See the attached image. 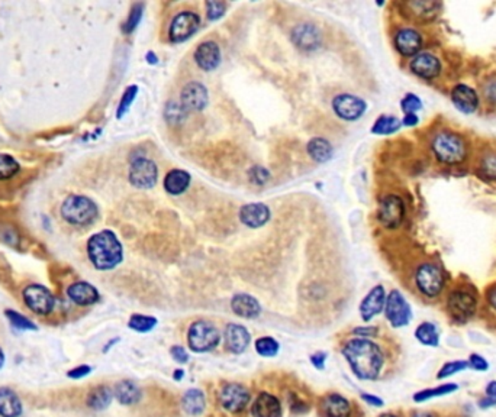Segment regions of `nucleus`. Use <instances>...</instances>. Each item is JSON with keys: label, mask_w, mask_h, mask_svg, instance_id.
Segmentation results:
<instances>
[{"label": "nucleus", "mask_w": 496, "mask_h": 417, "mask_svg": "<svg viewBox=\"0 0 496 417\" xmlns=\"http://www.w3.org/2000/svg\"><path fill=\"white\" fill-rule=\"evenodd\" d=\"M209 96L208 89L199 82L187 83L180 94V105L189 112H201L208 106Z\"/></svg>", "instance_id": "f3484780"}, {"label": "nucleus", "mask_w": 496, "mask_h": 417, "mask_svg": "<svg viewBox=\"0 0 496 417\" xmlns=\"http://www.w3.org/2000/svg\"><path fill=\"white\" fill-rule=\"evenodd\" d=\"M450 98L454 108L463 115H474L481 108L479 93L465 83L455 85L451 89Z\"/></svg>", "instance_id": "4468645a"}, {"label": "nucleus", "mask_w": 496, "mask_h": 417, "mask_svg": "<svg viewBox=\"0 0 496 417\" xmlns=\"http://www.w3.org/2000/svg\"><path fill=\"white\" fill-rule=\"evenodd\" d=\"M325 358H327V353L324 352H320V353H315L311 356V363L315 368H318V370H324L325 368Z\"/></svg>", "instance_id": "13d9d810"}, {"label": "nucleus", "mask_w": 496, "mask_h": 417, "mask_svg": "<svg viewBox=\"0 0 496 417\" xmlns=\"http://www.w3.org/2000/svg\"><path fill=\"white\" fill-rule=\"evenodd\" d=\"M136 93H138V87H136V86H129V87L125 90V93H124V96H122V98H121V103H119L118 112H116V116H118L119 119H121V117L129 110L131 105H132L134 101H135Z\"/></svg>", "instance_id": "de8ad7c7"}, {"label": "nucleus", "mask_w": 496, "mask_h": 417, "mask_svg": "<svg viewBox=\"0 0 496 417\" xmlns=\"http://www.w3.org/2000/svg\"><path fill=\"white\" fill-rule=\"evenodd\" d=\"M395 47L402 57L412 58L423 51L424 38L413 28H402L395 35Z\"/></svg>", "instance_id": "a211bd4d"}, {"label": "nucleus", "mask_w": 496, "mask_h": 417, "mask_svg": "<svg viewBox=\"0 0 496 417\" xmlns=\"http://www.w3.org/2000/svg\"><path fill=\"white\" fill-rule=\"evenodd\" d=\"M221 341V333L218 332V329L206 322V321H199L194 322L187 332V344L189 348L196 352V353H204L215 349L220 345Z\"/></svg>", "instance_id": "0eeeda50"}, {"label": "nucleus", "mask_w": 496, "mask_h": 417, "mask_svg": "<svg viewBox=\"0 0 496 417\" xmlns=\"http://www.w3.org/2000/svg\"><path fill=\"white\" fill-rule=\"evenodd\" d=\"M469 368L478 372H485L489 370V363L481 353H472L469 356Z\"/></svg>", "instance_id": "3c124183"}, {"label": "nucleus", "mask_w": 496, "mask_h": 417, "mask_svg": "<svg viewBox=\"0 0 496 417\" xmlns=\"http://www.w3.org/2000/svg\"><path fill=\"white\" fill-rule=\"evenodd\" d=\"M231 309L236 316L243 317V319H255V317H259L262 313V306L257 302L255 297L246 293H240L232 297Z\"/></svg>", "instance_id": "5701e85b"}, {"label": "nucleus", "mask_w": 496, "mask_h": 417, "mask_svg": "<svg viewBox=\"0 0 496 417\" xmlns=\"http://www.w3.org/2000/svg\"><path fill=\"white\" fill-rule=\"evenodd\" d=\"M483 96L492 105H496V77L490 78L483 86Z\"/></svg>", "instance_id": "603ef678"}, {"label": "nucleus", "mask_w": 496, "mask_h": 417, "mask_svg": "<svg viewBox=\"0 0 496 417\" xmlns=\"http://www.w3.org/2000/svg\"><path fill=\"white\" fill-rule=\"evenodd\" d=\"M22 297L28 309L36 314L44 316V314H50L54 310L55 299L52 293L44 286H39V284L28 286L24 290Z\"/></svg>", "instance_id": "f8f14e48"}, {"label": "nucleus", "mask_w": 496, "mask_h": 417, "mask_svg": "<svg viewBox=\"0 0 496 417\" xmlns=\"http://www.w3.org/2000/svg\"><path fill=\"white\" fill-rule=\"evenodd\" d=\"M250 177H251V180H253L255 184H263V183L267 182L269 171L264 170L263 167H254V168L250 171Z\"/></svg>", "instance_id": "864d4df0"}, {"label": "nucleus", "mask_w": 496, "mask_h": 417, "mask_svg": "<svg viewBox=\"0 0 496 417\" xmlns=\"http://www.w3.org/2000/svg\"><path fill=\"white\" fill-rule=\"evenodd\" d=\"M409 70L416 77L423 78V80L432 82L435 78H439L443 73V64L440 58L435 54L430 51H421L420 54H416L411 58Z\"/></svg>", "instance_id": "9d476101"}, {"label": "nucleus", "mask_w": 496, "mask_h": 417, "mask_svg": "<svg viewBox=\"0 0 496 417\" xmlns=\"http://www.w3.org/2000/svg\"><path fill=\"white\" fill-rule=\"evenodd\" d=\"M158 178V168L146 156L135 158L129 167V182L136 189H151Z\"/></svg>", "instance_id": "9b49d317"}, {"label": "nucleus", "mask_w": 496, "mask_h": 417, "mask_svg": "<svg viewBox=\"0 0 496 417\" xmlns=\"http://www.w3.org/2000/svg\"><path fill=\"white\" fill-rule=\"evenodd\" d=\"M250 332L241 326V325H235V323H229L225 329V345L227 349L235 355H240L243 352L247 351L248 345H250Z\"/></svg>", "instance_id": "412c9836"}, {"label": "nucleus", "mask_w": 496, "mask_h": 417, "mask_svg": "<svg viewBox=\"0 0 496 417\" xmlns=\"http://www.w3.org/2000/svg\"><path fill=\"white\" fill-rule=\"evenodd\" d=\"M418 124H420V117H418V115H415V113L405 115L404 119H402V125L406 126V128H413Z\"/></svg>", "instance_id": "052dcab7"}, {"label": "nucleus", "mask_w": 496, "mask_h": 417, "mask_svg": "<svg viewBox=\"0 0 496 417\" xmlns=\"http://www.w3.org/2000/svg\"><path fill=\"white\" fill-rule=\"evenodd\" d=\"M354 335L357 336H363V337H370V336H374L376 333H378V328H374V326H364V328H355L353 330Z\"/></svg>", "instance_id": "bf43d9fd"}, {"label": "nucleus", "mask_w": 496, "mask_h": 417, "mask_svg": "<svg viewBox=\"0 0 496 417\" xmlns=\"http://www.w3.org/2000/svg\"><path fill=\"white\" fill-rule=\"evenodd\" d=\"M227 10V5L224 2H208L206 3V15L209 21H218V19L222 17L225 15Z\"/></svg>", "instance_id": "8fccbe9b"}, {"label": "nucleus", "mask_w": 496, "mask_h": 417, "mask_svg": "<svg viewBox=\"0 0 496 417\" xmlns=\"http://www.w3.org/2000/svg\"><path fill=\"white\" fill-rule=\"evenodd\" d=\"M183 376H185V371H183V370H177V371L174 372V375H173V379H174V380H182Z\"/></svg>", "instance_id": "0e129e2a"}, {"label": "nucleus", "mask_w": 496, "mask_h": 417, "mask_svg": "<svg viewBox=\"0 0 496 417\" xmlns=\"http://www.w3.org/2000/svg\"><path fill=\"white\" fill-rule=\"evenodd\" d=\"M24 413L19 395L9 387L0 388V417H21Z\"/></svg>", "instance_id": "bb28decb"}, {"label": "nucleus", "mask_w": 496, "mask_h": 417, "mask_svg": "<svg viewBox=\"0 0 496 417\" xmlns=\"http://www.w3.org/2000/svg\"><path fill=\"white\" fill-rule=\"evenodd\" d=\"M325 417H348L351 407L346 397L340 394H328L321 403Z\"/></svg>", "instance_id": "cd10ccee"}, {"label": "nucleus", "mask_w": 496, "mask_h": 417, "mask_svg": "<svg viewBox=\"0 0 496 417\" xmlns=\"http://www.w3.org/2000/svg\"><path fill=\"white\" fill-rule=\"evenodd\" d=\"M409 417H435V414L431 411H413Z\"/></svg>", "instance_id": "e2e57ef3"}, {"label": "nucleus", "mask_w": 496, "mask_h": 417, "mask_svg": "<svg viewBox=\"0 0 496 417\" xmlns=\"http://www.w3.org/2000/svg\"><path fill=\"white\" fill-rule=\"evenodd\" d=\"M90 372H92V367L80 365V367H76V368L70 370L67 372V376H69V379H73V380H80V379H85V376L89 375Z\"/></svg>", "instance_id": "5fc2aeb1"}, {"label": "nucleus", "mask_w": 496, "mask_h": 417, "mask_svg": "<svg viewBox=\"0 0 496 417\" xmlns=\"http://www.w3.org/2000/svg\"><path fill=\"white\" fill-rule=\"evenodd\" d=\"M190 174L185 170H171L164 178V189L171 196H178L187 190Z\"/></svg>", "instance_id": "c756f323"}, {"label": "nucleus", "mask_w": 496, "mask_h": 417, "mask_svg": "<svg viewBox=\"0 0 496 417\" xmlns=\"http://www.w3.org/2000/svg\"><path fill=\"white\" fill-rule=\"evenodd\" d=\"M293 43L297 45V48L305 51L316 50L321 44L320 31L311 24L297 25L293 31Z\"/></svg>", "instance_id": "393cba45"}, {"label": "nucleus", "mask_w": 496, "mask_h": 417, "mask_svg": "<svg viewBox=\"0 0 496 417\" xmlns=\"http://www.w3.org/2000/svg\"><path fill=\"white\" fill-rule=\"evenodd\" d=\"M385 314L393 328L408 326L412 319V309L399 290H392L386 295Z\"/></svg>", "instance_id": "1a4fd4ad"}, {"label": "nucleus", "mask_w": 496, "mask_h": 417, "mask_svg": "<svg viewBox=\"0 0 496 417\" xmlns=\"http://www.w3.org/2000/svg\"><path fill=\"white\" fill-rule=\"evenodd\" d=\"M170 353L173 356V360L177 361V363H180V364H186L187 360H189V355H187L186 349L182 348V346H173Z\"/></svg>", "instance_id": "6e6d98bb"}, {"label": "nucleus", "mask_w": 496, "mask_h": 417, "mask_svg": "<svg viewBox=\"0 0 496 417\" xmlns=\"http://www.w3.org/2000/svg\"><path fill=\"white\" fill-rule=\"evenodd\" d=\"M248 402H250V391L243 384L229 383L224 386L220 393L221 406L231 413L243 411L247 407Z\"/></svg>", "instance_id": "2eb2a0df"}, {"label": "nucleus", "mask_w": 496, "mask_h": 417, "mask_svg": "<svg viewBox=\"0 0 496 417\" xmlns=\"http://www.w3.org/2000/svg\"><path fill=\"white\" fill-rule=\"evenodd\" d=\"M415 339L424 346L437 348L440 345V330L432 322H423L415 329Z\"/></svg>", "instance_id": "2f4dec72"}, {"label": "nucleus", "mask_w": 496, "mask_h": 417, "mask_svg": "<svg viewBox=\"0 0 496 417\" xmlns=\"http://www.w3.org/2000/svg\"><path fill=\"white\" fill-rule=\"evenodd\" d=\"M332 109L341 119L346 121H357L363 116L367 109L363 98L353 94H340L332 101Z\"/></svg>", "instance_id": "dca6fc26"}, {"label": "nucleus", "mask_w": 496, "mask_h": 417, "mask_svg": "<svg viewBox=\"0 0 496 417\" xmlns=\"http://www.w3.org/2000/svg\"><path fill=\"white\" fill-rule=\"evenodd\" d=\"M362 399L369 404V406H373V407H382L385 403L383 400L381 399V397L378 395H374V394H367V393H363L362 394Z\"/></svg>", "instance_id": "4d7b16f0"}, {"label": "nucleus", "mask_w": 496, "mask_h": 417, "mask_svg": "<svg viewBox=\"0 0 496 417\" xmlns=\"http://www.w3.org/2000/svg\"><path fill=\"white\" fill-rule=\"evenodd\" d=\"M379 417H399V416H396V414H393V413H383V414H381Z\"/></svg>", "instance_id": "774afa93"}, {"label": "nucleus", "mask_w": 496, "mask_h": 417, "mask_svg": "<svg viewBox=\"0 0 496 417\" xmlns=\"http://www.w3.org/2000/svg\"><path fill=\"white\" fill-rule=\"evenodd\" d=\"M479 173L489 180H496V149H489L479 158Z\"/></svg>", "instance_id": "4c0bfd02"}, {"label": "nucleus", "mask_w": 496, "mask_h": 417, "mask_svg": "<svg viewBox=\"0 0 496 417\" xmlns=\"http://www.w3.org/2000/svg\"><path fill=\"white\" fill-rule=\"evenodd\" d=\"M343 355L359 380L373 381L379 379L385 367V355L382 348L373 341L364 339V337L348 341L343 348Z\"/></svg>", "instance_id": "f257e3e1"}, {"label": "nucleus", "mask_w": 496, "mask_h": 417, "mask_svg": "<svg viewBox=\"0 0 496 417\" xmlns=\"http://www.w3.org/2000/svg\"><path fill=\"white\" fill-rule=\"evenodd\" d=\"M113 395L116 400L124 406H134L141 400V390L134 381L124 380L119 381L113 388Z\"/></svg>", "instance_id": "c85d7f7f"}, {"label": "nucleus", "mask_w": 496, "mask_h": 417, "mask_svg": "<svg viewBox=\"0 0 496 417\" xmlns=\"http://www.w3.org/2000/svg\"><path fill=\"white\" fill-rule=\"evenodd\" d=\"M186 115H187V112L183 109L182 105L170 102L166 106V121H169L171 125L180 124L183 119L186 117Z\"/></svg>", "instance_id": "49530a36"}, {"label": "nucleus", "mask_w": 496, "mask_h": 417, "mask_svg": "<svg viewBox=\"0 0 496 417\" xmlns=\"http://www.w3.org/2000/svg\"><path fill=\"white\" fill-rule=\"evenodd\" d=\"M3 365H5V353L2 349H0V370L3 368Z\"/></svg>", "instance_id": "69168bd1"}, {"label": "nucleus", "mask_w": 496, "mask_h": 417, "mask_svg": "<svg viewBox=\"0 0 496 417\" xmlns=\"http://www.w3.org/2000/svg\"><path fill=\"white\" fill-rule=\"evenodd\" d=\"M402 128V121L393 115H382L373 124L371 133L374 135H392Z\"/></svg>", "instance_id": "c9c22d12"}, {"label": "nucleus", "mask_w": 496, "mask_h": 417, "mask_svg": "<svg viewBox=\"0 0 496 417\" xmlns=\"http://www.w3.org/2000/svg\"><path fill=\"white\" fill-rule=\"evenodd\" d=\"M182 406H183V410L190 416L202 414L205 410V406H206V399H205L204 391L197 390V388H192V390L186 391V394L183 395V399H182Z\"/></svg>", "instance_id": "72a5a7b5"}, {"label": "nucleus", "mask_w": 496, "mask_h": 417, "mask_svg": "<svg viewBox=\"0 0 496 417\" xmlns=\"http://www.w3.org/2000/svg\"><path fill=\"white\" fill-rule=\"evenodd\" d=\"M430 148L435 160L447 167H458L467 160L466 138L453 129L435 131L430 139Z\"/></svg>", "instance_id": "f03ea898"}, {"label": "nucleus", "mask_w": 496, "mask_h": 417, "mask_svg": "<svg viewBox=\"0 0 496 417\" xmlns=\"http://www.w3.org/2000/svg\"><path fill=\"white\" fill-rule=\"evenodd\" d=\"M128 326H129L132 330H135V332L146 333V332L153 330V329L157 326V319H155V317H153V316L134 314V316H131Z\"/></svg>", "instance_id": "a19ab883"}, {"label": "nucleus", "mask_w": 496, "mask_h": 417, "mask_svg": "<svg viewBox=\"0 0 496 417\" xmlns=\"http://www.w3.org/2000/svg\"><path fill=\"white\" fill-rule=\"evenodd\" d=\"M478 406L482 409V410H486V409H490V407H495L496 406V381H490L486 388H485V395L482 397V399L478 402Z\"/></svg>", "instance_id": "09e8293b"}, {"label": "nucleus", "mask_w": 496, "mask_h": 417, "mask_svg": "<svg viewBox=\"0 0 496 417\" xmlns=\"http://www.w3.org/2000/svg\"><path fill=\"white\" fill-rule=\"evenodd\" d=\"M401 109L405 115H412V113L416 115V112H420L423 109V101L416 94L408 93L401 101Z\"/></svg>", "instance_id": "a18cd8bd"}, {"label": "nucleus", "mask_w": 496, "mask_h": 417, "mask_svg": "<svg viewBox=\"0 0 496 417\" xmlns=\"http://www.w3.org/2000/svg\"><path fill=\"white\" fill-rule=\"evenodd\" d=\"M6 317L9 319L10 325L19 330H36V326L28 319L15 310H6Z\"/></svg>", "instance_id": "37998d69"}, {"label": "nucleus", "mask_w": 496, "mask_h": 417, "mask_svg": "<svg viewBox=\"0 0 496 417\" xmlns=\"http://www.w3.org/2000/svg\"><path fill=\"white\" fill-rule=\"evenodd\" d=\"M201 27V17L194 12H182L171 21L169 36L171 43H185Z\"/></svg>", "instance_id": "ddd939ff"}, {"label": "nucleus", "mask_w": 496, "mask_h": 417, "mask_svg": "<svg viewBox=\"0 0 496 417\" xmlns=\"http://www.w3.org/2000/svg\"><path fill=\"white\" fill-rule=\"evenodd\" d=\"M99 214V209L92 198L86 196H70L62 205V216L74 226L92 225Z\"/></svg>", "instance_id": "20e7f679"}, {"label": "nucleus", "mask_w": 496, "mask_h": 417, "mask_svg": "<svg viewBox=\"0 0 496 417\" xmlns=\"http://www.w3.org/2000/svg\"><path fill=\"white\" fill-rule=\"evenodd\" d=\"M194 61L204 71H213L221 64V50L213 41L202 43L194 51Z\"/></svg>", "instance_id": "aec40b11"}, {"label": "nucleus", "mask_w": 496, "mask_h": 417, "mask_svg": "<svg viewBox=\"0 0 496 417\" xmlns=\"http://www.w3.org/2000/svg\"><path fill=\"white\" fill-rule=\"evenodd\" d=\"M458 390H459V386L455 384V383H446V384H441V386H437V387L425 388V390L415 393L413 394V402L423 403V402H427V400L439 399V397H444V395L453 394Z\"/></svg>", "instance_id": "f704fd0d"}, {"label": "nucleus", "mask_w": 496, "mask_h": 417, "mask_svg": "<svg viewBox=\"0 0 496 417\" xmlns=\"http://www.w3.org/2000/svg\"><path fill=\"white\" fill-rule=\"evenodd\" d=\"M488 302H489V306L496 312V287L489 290L488 293Z\"/></svg>", "instance_id": "680f3d73"}, {"label": "nucleus", "mask_w": 496, "mask_h": 417, "mask_svg": "<svg viewBox=\"0 0 496 417\" xmlns=\"http://www.w3.org/2000/svg\"><path fill=\"white\" fill-rule=\"evenodd\" d=\"M148 63H151V64L157 63V57H154V54H153V52H150V54H148Z\"/></svg>", "instance_id": "338daca9"}, {"label": "nucleus", "mask_w": 496, "mask_h": 417, "mask_svg": "<svg viewBox=\"0 0 496 417\" xmlns=\"http://www.w3.org/2000/svg\"><path fill=\"white\" fill-rule=\"evenodd\" d=\"M413 280L416 290L427 299H437L446 287L444 272L434 263H424L416 268Z\"/></svg>", "instance_id": "423d86ee"}, {"label": "nucleus", "mask_w": 496, "mask_h": 417, "mask_svg": "<svg viewBox=\"0 0 496 417\" xmlns=\"http://www.w3.org/2000/svg\"><path fill=\"white\" fill-rule=\"evenodd\" d=\"M67 295L69 299L76 303L77 306H92L94 303L99 302V291L96 290V287H93L92 284L86 283V281H77L73 283L69 288H67Z\"/></svg>", "instance_id": "b1692460"}, {"label": "nucleus", "mask_w": 496, "mask_h": 417, "mask_svg": "<svg viewBox=\"0 0 496 417\" xmlns=\"http://www.w3.org/2000/svg\"><path fill=\"white\" fill-rule=\"evenodd\" d=\"M479 300L474 291L466 287L454 288L448 293L446 307L453 321L465 323L470 321L472 317L478 312Z\"/></svg>", "instance_id": "39448f33"}, {"label": "nucleus", "mask_w": 496, "mask_h": 417, "mask_svg": "<svg viewBox=\"0 0 496 417\" xmlns=\"http://www.w3.org/2000/svg\"><path fill=\"white\" fill-rule=\"evenodd\" d=\"M19 170H21V167H19V163L13 156L8 154H0V182L15 177Z\"/></svg>", "instance_id": "ea45409f"}, {"label": "nucleus", "mask_w": 496, "mask_h": 417, "mask_svg": "<svg viewBox=\"0 0 496 417\" xmlns=\"http://www.w3.org/2000/svg\"><path fill=\"white\" fill-rule=\"evenodd\" d=\"M270 219V209L263 203H250L241 207L240 221L253 229L264 226Z\"/></svg>", "instance_id": "4be33fe9"}, {"label": "nucleus", "mask_w": 496, "mask_h": 417, "mask_svg": "<svg viewBox=\"0 0 496 417\" xmlns=\"http://www.w3.org/2000/svg\"><path fill=\"white\" fill-rule=\"evenodd\" d=\"M253 417H282V406L270 393H260L251 407Z\"/></svg>", "instance_id": "a878e982"}, {"label": "nucleus", "mask_w": 496, "mask_h": 417, "mask_svg": "<svg viewBox=\"0 0 496 417\" xmlns=\"http://www.w3.org/2000/svg\"><path fill=\"white\" fill-rule=\"evenodd\" d=\"M467 370H470L467 360L448 361L437 372V380H446V379H448V376H453L455 374H459L462 371H467Z\"/></svg>", "instance_id": "79ce46f5"}, {"label": "nucleus", "mask_w": 496, "mask_h": 417, "mask_svg": "<svg viewBox=\"0 0 496 417\" xmlns=\"http://www.w3.org/2000/svg\"><path fill=\"white\" fill-rule=\"evenodd\" d=\"M306 151L315 163H327L332 158V147L324 138H312L306 145Z\"/></svg>", "instance_id": "473e14b6"}, {"label": "nucleus", "mask_w": 496, "mask_h": 417, "mask_svg": "<svg viewBox=\"0 0 496 417\" xmlns=\"http://www.w3.org/2000/svg\"><path fill=\"white\" fill-rule=\"evenodd\" d=\"M406 6L411 9L415 17L423 19V21H431L441 10V3L437 2H409Z\"/></svg>", "instance_id": "e433bc0d"}, {"label": "nucleus", "mask_w": 496, "mask_h": 417, "mask_svg": "<svg viewBox=\"0 0 496 417\" xmlns=\"http://www.w3.org/2000/svg\"><path fill=\"white\" fill-rule=\"evenodd\" d=\"M406 214V207L402 198L396 194L385 196L378 209V221L386 229H398Z\"/></svg>", "instance_id": "6e6552de"}, {"label": "nucleus", "mask_w": 496, "mask_h": 417, "mask_svg": "<svg viewBox=\"0 0 496 417\" xmlns=\"http://www.w3.org/2000/svg\"><path fill=\"white\" fill-rule=\"evenodd\" d=\"M113 390L108 386H97L93 390H90V393L87 394V406L92 410L101 411L105 410L111 406L112 400H113Z\"/></svg>", "instance_id": "7c9ffc66"}, {"label": "nucleus", "mask_w": 496, "mask_h": 417, "mask_svg": "<svg viewBox=\"0 0 496 417\" xmlns=\"http://www.w3.org/2000/svg\"><path fill=\"white\" fill-rule=\"evenodd\" d=\"M143 13H144V5L143 3H136L134 5V8L131 9V13L127 19V22L124 25V32L125 34H131L136 29V27L140 25L141 19H143Z\"/></svg>", "instance_id": "c03bdc74"}, {"label": "nucleus", "mask_w": 496, "mask_h": 417, "mask_svg": "<svg viewBox=\"0 0 496 417\" xmlns=\"http://www.w3.org/2000/svg\"><path fill=\"white\" fill-rule=\"evenodd\" d=\"M279 349H281L279 342H277L271 336H264V337H260V339L255 341L257 353L264 356V358H271V356H276L277 352H279Z\"/></svg>", "instance_id": "58836bf2"}, {"label": "nucleus", "mask_w": 496, "mask_h": 417, "mask_svg": "<svg viewBox=\"0 0 496 417\" xmlns=\"http://www.w3.org/2000/svg\"><path fill=\"white\" fill-rule=\"evenodd\" d=\"M87 255L96 270L108 271L122 263L124 248L112 231H102L89 240Z\"/></svg>", "instance_id": "7ed1b4c3"}, {"label": "nucleus", "mask_w": 496, "mask_h": 417, "mask_svg": "<svg viewBox=\"0 0 496 417\" xmlns=\"http://www.w3.org/2000/svg\"><path fill=\"white\" fill-rule=\"evenodd\" d=\"M386 291L383 286L373 287L360 305V316L364 322H370L374 316L385 310Z\"/></svg>", "instance_id": "6ab92c4d"}]
</instances>
